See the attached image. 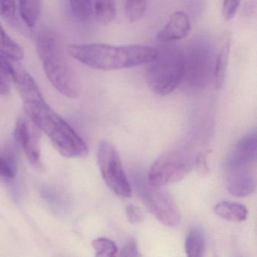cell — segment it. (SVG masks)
<instances>
[{
  "label": "cell",
  "instance_id": "obj_1",
  "mask_svg": "<svg viewBox=\"0 0 257 257\" xmlns=\"http://www.w3.org/2000/svg\"><path fill=\"white\" fill-rule=\"evenodd\" d=\"M69 55L83 65L94 70H123L150 62L158 49L142 45L112 46L103 43L72 44L67 48Z\"/></svg>",
  "mask_w": 257,
  "mask_h": 257
},
{
  "label": "cell",
  "instance_id": "obj_2",
  "mask_svg": "<svg viewBox=\"0 0 257 257\" xmlns=\"http://www.w3.org/2000/svg\"><path fill=\"white\" fill-rule=\"evenodd\" d=\"M26 116L50 139L57 151L66 158H82L88 147L77 132L57 112L44 98L24 103Z\"/></svg>",
  "mask_w": 257,
  "mask_h": 257
},
{
  "label": "cell",
  "instance_id": "obj_3",
  "mask_svg": "<svg viewBox=\"0 0 257 257\" xmlns=\"http://www.w3.org/2000/svg\"><path fill=\"white\" fill-rule=\"evenodd\" d=\"M37 49L45 73L54 88L68 98L78 97L80 94V82L66 58L58 34L51 30L39 33Z\"/></svg>",
  "mask_w": 257,
  "mask_h": 257
},
{
  "label": "cell",
  "instance_id": "obj_4",
  "mask_svg": "<svg viewBox=\"0 0 257 257\" xmlns=\"http://www.w3.org/2000/svg\"><path fill=\"white\" fill-rule=\"evenodd\" d=\"M184 73L180 85L189 94L205 89L213 81L214 68V45L208 37H198L192 40L183 52Z\"/></svg>",
  "mask_w": 257,
  "mask_h": 257
},
{
  "label": "cell",
  "instance_id": "obj_5",
  "mask_svg": "<svg viewBox=\"0 0 257 257\" xmlns=\"http://www.w3.org/2000/svg\"><path fill=\"white\" fill-rule=\"evenodd\" d=\"M146 65L147 85L157 95H168L181 84L184 73V61L183 52L177 48L158 49L156 56Z\"/></svg>",
  "mask_w": 257,
  "mask_h": 257
},
{
  "label": "cell",
  "instance_id": "obj_6",
  "mask_svg": "<svg viewBox=\"0 0 257 257\" xmlns=\"http://www.w3.org/2000/svg\"><path fill=\"white\" fill-rule=\"evenodd\" d=\"M135 186L150 213L166 226L176 227L181 222V214L171 194L163 187H155L136 177Z\"/></svg>",
  "mask_w": 257,
  "mask_h": 257
},
{
  "label": "cell",
  "instance_id": "obj_7",
  "mask_svg": "<svg viewBox=\"0 0 257 257\" xmlns=\"http://www.w3.org/2000/svg\"><path fill=\"white\" fill-rule=\"evenodd\" d=\"M97 162L102 177L109 189L118 196L129 198L132 187L116 149L107 141H101L97 150Z\"/></svg>",
  "mask_w": 257,
  "mask_h": 257
},
{
  "label": "cell",
  "instance_id": "obj_8",
  "mask_svg": "<svg viewBox=\"0 0 257 257\" xmlns=\"http://www.w3.org/2000/svg\"><path fill=\"white\" fill-rule=\"evenodd\" d=\"M190 159L184 153L174 151L161 156L152 165L147 181L155 187L178 183L191 171Z\"/></svg>",
  "mask_w": 257,
  "mask_h": 257
},
{
  "label": "cell",
  "instance_id": "obj_9",
  "mask_svg": "<svg viewBox=\"0 0 257 257\" xmlns=\"http://www.w3.org/2000/svg\"><path fill=\"white\" fill-rule=\"evenodd\" d=\"M41 131L27 116H20L16 123L15 138L30 163L37 170L43 169L41 159Z\"/></svg>",
  "mask_w": 257,
  "mask_h": 257
},
{
  "label": "cell",
  "instance_id": "obj_10",
  "mask_svg": "<svg viewBox=\"0 0 257 257\" xmlns=\"http://www.w3.org/2000/svg\"><path fill=\"white\" fill-rule=\"evenodd\" d=\"M227 191L236 197H246L255 191L256 186L255 167L225 168Z\"/></svg>",
  "mask_w": 257,
  "mask_h": 257
},
{
  "label": "cell",
  "instance_id": "obj_11",
  "mask_svg": "<svg viewBox=\"0 0 257 257\" xmlns=\"http://www.w3.org/2000/svg\"><path fill=\"white\" fill-rule=\"evenodd\" d=\"M257 160V137L255 132L243 137L237 143L225 161V168L255 166Z\"/></svg>",
  "mask_w": 257,
  "mask_h": 257
},
{
  "label": "cell",
  "instance_id": "obj_12",
  "mask_svg": "<svg viewBox=\"0 0 257 257\" xmlns=\"http://www.w3.org/2000/svg\"><path fill=\"white\" fill-rule=\"evenodd\" d=\"M191 22L189 15L184 11H177L171 15L169 20L157 34L160 43H172L184 38L190 32Z\"/></svg>",
  "mask_w": 257,
  "mask_h": 257
},
{
  "label": "cell",
  "instance_id": "obj_13",
  "mask_svg": "<svg viewBox=\"0 0 257 257\" xmlns=\"http://www.w3.org/2000/svg\"><path fill=\"white\" fill-rule=\"evenodd\" d=\"M231 42L229 38H225L220 49L215 58L214 68H213V82L215 88L221 89L225 83L226 76L227 67L229 59Z\"/></svg>",
  "mask_w": 257,
  "mask_h": 257
},
{
  "label": "cell",
  "instance_id": "obj_14",
  "mask_svg": "<svg viewBox=\"0 0 257 257\" xmlns=\"http://www.w3.org/2000/svg\"><path fill=\"white\" fill-rule=\"evenodd\" d=\"M218 216L232 222H241L246 220L248 216L247 209L245 206L232 201H221L214 207Z\"/></svg>",
  "mask_w": 257,
  "mask_h": 257
},
{
  "label": "cell",
  "instance_id": "obj_15",
  "mask_svg": "<svg viewBox=\"0 0 257 257\" xmlns=\"http://www.w3.org/2000/svg\"><path fill=\"white\" fill-rule=\"evenodd\" d=\"M17 174V159L15 153L10 149L0 150V180L13 183Z\"/></svg>",
  "mask_w": 257,
  "mask_h": 257
},
{
  "label": "cell",
  "instance_id": "obj_16",
  "mask_svg": "<svg viewBox=\"0 0 257 257\" xmlns=\"http://www.w3.org/2000/svg\"><path fill=\"white\" fill-rule=\"evenodd\" d=\"M19 13L25 25L35 26L41 14V0H19Z\"/></svg>",
  "mask_w": 257,
  "mask_h": 257
},
{
  "label": "cell",
  "instance_id": "obj_17",
  "mask_svg": "<svg viewBox=\"0 0 257 257\" xmlns=\"http://www.w3.org/2000/svg\"><path fill=\"white\" fill-rule=\"evenodd\" d=\"M186 254L189 257H201L206 249L205 237L199 228H194L189 231L185 243Z\"/></svg>",
  "mask_w": 257,
  "mask_h": 257
},
{
  "label": "cell",
  "instance_id": "obj_18",
  "mask_svg": "<svg viewBox=\"0 0 257 257\" xmlns=\"http://www.w3.org/2000/svg\"><path fill=\"white\" fill-rule=\"evenodd\" d=\"M94 13L97 22L101 25L112 23L116 16L115 0H94Z\"/></svg>",
  "mask_w": 257,
  "mask_h": 257
},
{
  "label": "cell",
  "instance_id": "obj_19",
  "mask_svg": "<svg viewBox=\"0 0 257 257\" xmlns=\"http://www.w3.org/2000/svg\"><path fill=\"white\" fill-rule=\"evenodd\" d=\"M0 53L13 61H20L25 57L23 49L15 42L0 25Z\"/></svg>",
  "mask_w": 257,
  "mask_h": 257
},
{
  "label": "cell",
  "instance_id": "obj_20",
  "mask_svg": "<svg viewBox=\"0 0 257 257\" xmlns=\"http://www.w3.org/2000/svg\"><path fill=\"white\" fill-rule=\"evenodd\" d=\"M147 0H124V14L130 23L139 22L147 11Z\"/></svg>",
  "mask_w": 257,
  "mask_h": 257
},
{
  "label": "cell",
  "instance_id": "obj_21",
  "mask_svg": "<svg viewBox=\"0 0 257 257\" xmlns=\"http://www.w3.org/2000/svg\"><path fill=\"white\" fill-rule=\"evenodd\" d=\"M92 247L95 250L97 256L112 257L118 252L115 242L106 237H98L93 240Z\"/></svg>",
  "mask_w": 257,
  "mask_h": 257
},
{
  "label": "cell",
  "instance_id": "obj_22",
  "mask_svg": "<svg viewBox=\"0 0 257 257\" xmlns=\"http://www.w3.org/2000/svg\"><path fill=\"white\" fill-rule=\"evenodd\" d=\"M72 13L76 19L85 21L92 13L91 0H69Z\"/></svg>",
  "mask_w": 257,
  "mask_h": 257
},
{
  "label": "cell",
  "instance_id": "obj_23",
  "mask_svg": "<svg viewBox=\"0 0 257 257\" xmlns=\"http://www.w3.org/2000/svg\"><path fill=\"white\" fill-rule=\"evenodd\" d=\"M0 16L12 25L17 23L16 0H0Z\"/></svg>",
  "mask_w": 257,
  "mask_h": 257
},
{
  "label": "cell",
  "instance_id": "obj_24",
  "mask_svg": "<svg viewBox=\"0 0 257 257\" xmlns=\"http://www.w3.org/2000/svg\"><path fill=\"white\" fill-rule=\"evenodd\" d=\"M240 6V0H223L222 6V17L225 21L234 19Z\"/></svg>",
  "mask_w": 257,
  "mask_h": 257
},
{
  "label": "cell",
  "instance_id": "obj_25",
  "mask_svg": "<svg viewBox=\"0 0 257 257\" xmlns=\"http://www.w3.org/2000/svg\"><path fill=\"white\" fill-rule=\"evenodd\" d=\"M126 216L127 220L132 224L141 223L144 219V213L139 207L135 204H129L126 207Z\"/></svg>",
  "mask_w": 257,
  "mask_h": 257
},
{
  "label": "cell",
  "instance_id": "obj_26",
  "mask_svg": "<svg viewBox=\"0 0 257 257\" xmlns=\"http://www.w3.org/2000/svg\"><path fill=\"white\" fill-rule=\"evenodd\" d=\"M16 62V61L10 59L4 54L0 53V71H2L10 79L14 71Z\"/></svg>",
  "mask_w": 257,
  "mask_h": 257
},
{
  "label": "cell",
  "instance_id": "obj_27",
  "mask_svg": "<svg viewBox=\"0 0 257 257\" xmlns=\"http://www.w3.org/2000/svg\"><path fill=\"white\" fill-rule=\"evenodd\" d=\"M121 256L125 257H137L139 256V251H138V243L136 240L134 238L130 239L127 243L123 246L120 253Z\"/></svg>",
  "mask_w": 257,
  "mask_h": 257
},
{
  "label": "cell",
  "instance_id": "obj_28",
  "mask_svg": "<svg viewBox=\"0 0 257 257\" xmlns=\"http://www.w3.org/2000/svg\"><path fill=\"white\" fill-rule=\"evenodd\" d=\"M196 170L201 177H205L208 174L209 168L205 155L201 154L198 156L196 160Z\"/></svg>",
  "mask_w": 257,
  "mask_h": 257
},
{
  "label": "cell",
  "instance_id": "obj_29",
  "mask_svg": "<svg viewBox=\"0 0 257 257\" xmlns=\"http://www.w3.org/2000/svg\"><path fill=\"white\" fill-rule=\"evenodd\" d=\"M10 78L7 77L2 71H0V95L7 96L11 90Z\"/></svg>",
  "mask_w": 257,
  "mask_h": 257
}]
</instances>
